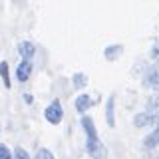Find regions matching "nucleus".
Instances as JSON below:
<instances>
[{
  "instance_id": "9d476101",
  "label": "nucleus",
  "mask_w": 159,
  "mask_h": 159,
  "mask_svg": "<svg viewBox=\"0 0 159 159\" xmlns=\"http://www.w3.org/2000/svg\"><path fill=\"white\" fill-rule=\"evenodd\" d=\"M119 52H121V46H113V48H107V50H106V58H107V60H116Z\"/></svg>"
},
{
  "instance_id": "f257e3e1",
  "label": "nucleus",
  "mask_w": 159,
  "mask_h": 159,
  "mask_svg": "<svg viewBox=\"0 0 159 159\" xmlns=\"http://www.w3.org/2000/svg\"><path fill=\"white\" fill-rule=\"evenodd\" d=\"M82 125L86 129V137H88V153L93 159H107V149H106V145H103L102 141H99L98 129L93 125L92 117H84Z\"/></svg>"
},
{
  "instance_id": "423d86ee",
  "label": "nucleus",
  "mask_w": 159,
  "mask_h": 159,
  "mask_svg": "<svg viewBox=\"0 0 159 159\" xmlns=\"http://www.w3.org/2000/svg\"><path fill=\"white\" fill-rule=\"evenodd\" d=\"M113 103H116V98H109L107 99V109H106V119H107V125L113 127L116 125V117H113Z\"/></svg>"
},
{
  "instance_id": "ddd939ff",
  "label": "nucleus",
  "mask_w": 159,
  "mask_h": 159,
  "mask_svg": "<svg viewBox=\"0 0 159 159\" xmlns=\"http://www.w3.org/2000/svg\"><path fill=\"white\" fill-rule=\"evenodd\" d=\"M74 84H76V88H84L86 86V76H84V74H76V76H74Z\"/></svg>"
},
{
  "instance_id": "9b49d317",
  "label": "nucleus",
  "mask_w": 159,
  "mask_h": 159,
  "mask_svg": "<svg viewBox=\"0 0 159 159\" xmlns=\"http://www.w3.org/2000/svg\"><path fill=\"white\" fill-rule=\"evenodd\" d=\"M34 159H56V157L52 155V151H50V149H40Z\"/></svg>"
},
{
  "instance_id": "f03ea898",
  "label": "nucleus",
  "mask_w": 159,
  "mask_h": 159,
  "mask_svg": "<svg viewBox=\"0 0 159 159\" xmlns=\"http://www.w3.org/2000/svg\"><path fill=\"white\" fill-rule=\"evenodd\" d=\"M44 116H46V119L52 125H58L60 121H62V117H64V109H62V103L58 102V99H54L52 103L46 107V111H44Z\"/></svg>"
},
{
  "instance_id": "6e6552de",
  "label": "nucleus",
  "mask_w": 159,
  "mask_h": 159,
  "mask_svg": "<svg viewBox=\"0 0 159 159\" xmlns=\"http://www.w3.org/2000/svg\"><path fill=\"white\" fill-rule=\"evenodd\" d=\"M0 76H2V82H4V86H6V88L12 86V82H10V72H8V64L6 62H0Z\"/></svg>"
},
{
  "instance_id": "20e7f679",
  "label": "nucleus",
  "mask_w": 159,
  "mask_h": 159,
  "mask_svg": "<svg viewBox=\"0 0 159 159\" xmlns=\"http://www.w3.org/2000/svg\"><path fill=\"white\" fill-rule=\"evenodd\" d=\"M18 52H20V56H22L24 60H28V62H30V60L34 58V52H36V48H34L32 42H20Z\"/></svg>"
},
{
  "instance_id": "7ed1b4c3",
  "label": "nucleus",
  "mask_w": 159,
  "mask_h": 159,
  "mask_svg": "<svg viewBox=\"0 0 159 159\" xmlns=\"http://www.w3.org/2000/svg\"><path fill=\"white\" fill-rule=\"evenodd\" d=\"M30 74H32V62L22 60V64L16 68V78H18V82H26V80L30 78Z\"/></svg>"
},
{
  "instance_id": "39448f33",
  "label": "nucleus",
  "mask_w": 159,
  "mask_h": 159,
  "mask_svg": "<svg viewBox=\"0 0 159 159\" xmlns=\"http://www.w3.org/2000/svg\"><path fill=\"white\" fill-rule=\"evenodd\" d=\"M92 103H93V99L89 98V96H86V93H82V96H80V98L76 99V109L84 113L86 109H89V107H92Z\"/></svg>"
},
{
  "instance_id": "0eeeda50",
  "label": "nucleus",
  "mask_w": 159,
  "mask_h": 159,
  "mask_svg": "<svg viewBox=\"0 0 159 159\" xmlns=\"http://www.w3.org/2000/svg\"><path fill=\"white\" fill-rule=\"evenodd\" d=\"M151 121H153V117L149 116L147 111H145V113H139V116H135V119H133L135 127H145V125H149Z\"/></svg>"
},
{
  "instance_id": "4468645a",
  "label": "nucleus",
  "mask_w": 159,
  "mask_h": 159,
  "mask_svg": "<svg viewBox=\"0 0 159 159\" xmlns=\"http://www.w3.org/2000/svg\"><path fill=\"white\" fill-rule=\"evenodd\" d=\"M0 159H12V153L4 143H0Z\"/></svg>"
},
{
  "instance_id": "f8f14e48",
  "label": "nucleus",
  "mask_w": 159,
  "mask_h": 159,
  "mask_svg": "<svg viewBox=\"0 0 159 159\" xmlns=\"http://www.w3.org/2000/svg\"><path fill=\"white\" fill-rule=\"evenodd\" d=\"M14 157H16V159H32L26 153V149H24V147H16V149H14Z\"/></svg>"
},
{
  "instance_id": "1a4fd4ad",
  "label": "nucleus",
  "mask_w": 159,
  "mask_h": 159,
  "mask_svg": "<svg viewBox=\"0 0 159 159\" xmlns=\"http://www.w3.org/2000/svg\"><path fill=\"white\" fill-rule=\"evenodd\" d=\"M155 143H159V127H157L155 131H153L151 135H149V137L145 139V145H147V147H153Z\"/></svg>"
}]
</instances>
